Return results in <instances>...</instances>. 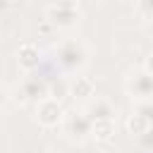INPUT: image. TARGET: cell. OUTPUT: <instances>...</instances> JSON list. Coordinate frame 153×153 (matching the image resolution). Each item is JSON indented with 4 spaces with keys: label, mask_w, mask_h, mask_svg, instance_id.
<instances>
[{
    "label": "cell",
    "mask_w": 153,
    "mask_h": 153,
    "mask_svg": "<svg viewBox=\"0 0 153 153\" xmlns=\"http://www.w3.org/2000/svg\"><path fill=\"white\" fill-rule=\"evenodd\" d=\"M139 146H141L143 151L153 153V127H151L146 134H141V136H139Z\"/></svg>",
    "instance_id": "14"
},
{
    "label": "cell",
    "mask_w": 153,
    "mask_h": 153,
    "mask_svg": "<svg viewBox=\"0 0 153 153\" xmlns=\"http://www.w3.org/2000/svg\"><path fill=\"white\" fill-rule=\"evenodd\" d=\"M55 55H57V62H60V67L65 72H79L88 62V48L79 38H65L57 45Z\"/></svg>",
    "instance_id": "1"
},
{
    "label": "cell",
    "mask_w": 153,
    "mask_h": 153,
    "mask_svg": "<svg viewBox=\"0 0 153 153\" xmlns=\"http://www.w3.org/2000/svg\"><path fill=\"white\" fill-rule=\"evenodd\" d=\"M45 17H48V22H50L53 26H57V29H72V26L79 22V17H81V7H79V2H74V0L55 2V5H48V7H45Z\"/></svg>",
    "instance_id": "2"
},
{
    "label": "cell",
    "mask_w": 153,
    "mask_h": 153,
    "mask_svg": "<svg viewBox=\"0 0 153 153\" xmlns=\"http://www.w3.org/2000/svg\"><path fill=\"white\" fill-rule=\"evenodd\" d=\"M62 129H65V134L72 139V141H86L88 136H91V120L84 115V110L81 112H76V110H72V112H65V117H62Z\"/></svg>",
    "instance_id": "3"
},
{
    "label": "cell",
    "mask_w": 153,
    "mask_h": 153,
    "mask_svg": "<svg viewBox=\"0 0 153 153\" xmlns=\"http://www.w3.org/2000/svg\"><path fill=\"white\" fill-rule=\"evenodd\" d=\"M65 96H69V81L60 79V81L48 84V98H53V100H62Z\"/></svg>",
    "instance_id": "12"
},
{
    "label": "cell",
    "mask_w": 153,
    "mask_h": 153,
    "mask_svg": "<svg viewBox=\"0 0 153 153\" xmlns=\"http://www.w3.org/2000/svg\"><path fill=\"white\" fill-rule=\"evenodd\" d=\"M124 127H127V131H129L131 136H136V139H139L141 134H146V131L151 129V124H148V122H146V120H143V117H141L139 112H131V115L127 117Z\"/></svg>",
    "instance_id": "10"
},
{
    "label": "cell",
    "mask_w": 153,
    "mask_h": 153,
    "mask_svg": "<svg viewBox=\"0 0 153 153\" xmlns=\"http://www.w3.org/2000/svg\"><path fill=\"white\" fill-rule=\"evenodd\" d=\"M17 62L24 72H33L41 65V50L36 43H22L17 50Z\"/></svg>",
    "instance_id": "8"
},
{
    "label": "cell",
    "mask_w": 153,
    "mask_h": 153,
    "mask_svg": "<svg viewBox=\"0 0 153 153\" xmlns=\"http://www.w3.org/2000/svg\"><path fill=\"white\" fill-rule=\"evenodd\" d=\"M48 98V81L38 79V76H26L22 81V86L17 88V100L19 103H41Z\"/></svg>",
    "instance_id": "4"
},
{
    "label": "cell",
    "mask_w": 153,
    "mask_h": 153,
    "mask_svg": "<svg viewBox=\"0 0 153 153\" xmlns=\"http://www.w3.org/2000/svg\"><path fill=\"white\" fill-rule=\"evenodd\" d=\"M134 112H139L151 127H153V100H146V103H136V110Z\"/></svg>",
    "instance_id": "13"
},
{
    "label": "cell",
    "mask_w": 153,
    "mask_h": 153,
    "mask_svg": "<svg viewBox=\"0 0 153 153\" xmlns=\"http://www.w3.org/2000/svg\"><path fill=\"white\" fill-rule=\"evenodd\" d=\"M84 115L91 122H115L117 110H115V105L108 98H91L84 105Z\"/></svg>",
    "instance_id": "7"
},
{
    "label": "cell",
    "mask_w": 153,
    "mask_h": 153,
    "mask_svg": "<svg viewBox=\"0 0 153 153\" xmlns=\"http://www.w3.org/2000/svg\"><path fill=\"white\" fill-rule=\"evenodd\" d=\"M127 91H129L131 98H136V103L153 100V76L146 74L143 69L141 72H134L127 79Z\"/></svg>",
    "instance_id": "6"
},
{
    "label": "cell",
    "mask_w": 153,
    "mask_h": 153,
    "mask_svg": "<svg viewBox=\"0 0 153 153\" xmlns=\"http://www.w3.org/2000/svg\"><path fill=\"white\" fill-rule=\"evenodd\" d=\"M139 14L143 17V19H153V0H143V2H139Z\"/></svg>",
    "instance_id": "15"
},
{
    "label": "cell",
    "mask_w": 153,
    "mask_h": 153,
    "mask_svg": "<svg viewBox=\"0 0 153 153\" xmlns=\"http://www.w3.org/2000/svg\"><path fill=\"white\" fill-rule=\"evenodd\" d=\"M7 100H10V91H7V88H5L2 84H0V110H2L5 105H7Z\"/></svg>",
    "instance_id": "16"
},
{
    "label": "cell",
    "mask_w": 153,
    "mask_h": 153,
    "mask_svg": "<svg viewBox=\"0 0 153 153\" xmlns=\"http://www.w3.org/2000/svg\"><path fill=\"white\" fill-rule=\"evenodd\" d=\"M115 134V122H91V136L96 141H110Z\"/></svg>",
    "instance_id": "11"
},
{
    "label": "cell",
    "mask_w": 153,
    "mask_h": 153,
    "mask_svg": "<svg viewBox=\"0 0 153 153\" xmlns=\"http://www.w3.org/2000/svg\"><path fill=\"white\" fill-rule=\"evenodd\" d=\"M62 117H65V108L60 100H53V98H45L36 105V120L41 127L50 129V127H57L62 124Z\"/></svg>",
    "instance_id": "5"
},
{
    "label": "cell",
    "mask_w": 153,
    "mask_h": 153,
    "mask_svg": "<svg viewBox=\"0 0 153 153\" xmlns=\"http://www.w3.org/2000/svg\"><path fill=\"white\" fill-rule=\"evenodd\" d=\"M143 72L153 76V55H148V57H146V62H143Z\"/></svg>",
    "instance_id": "17"
},
{
    "label": "cell",
    "mask_w": 153,
    "mask_h": 153,
    "mask_svg": "<svg viewBox=\"0 0 153 153\" xmlns=\"http://www.w3.org/2000/svg\"><path fill=\"white\" fill-rule=\"evenodd\" d=\"M69 96L76 100H91L96 98V84L88 76H74L69 81Z\"/></svg>",
    "instance_id": "9"
}]
</instances>
